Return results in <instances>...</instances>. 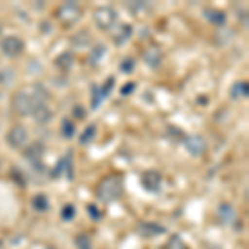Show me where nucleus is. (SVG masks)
<instances>
[{
	"label": "nucleus",
	"instance_id": "9",
	"mask_svg": "<svg viewBox=\"0 0 249 249\" xmlns=\"http://www.w3.org/2000/svg\"><path fill=\"white\" fill-rule=\"evenodd\" d=\"M136 231H138V234L143 236V238H153V236L164 234V232H166V228L158 223H148V221H144V223L138 224Z\"/></svg>",
	"mask_w": 249,
	"mask_h": 249
},
{
	"label": "nucleus",
	"instance_id": "8",
	"mask_svg": "<svg viewBox=\"0 0 249 249\" xmlns=\"http://www.w3.org/2000/svg\"><path fill=\"white\" fill-rule=\"evenodd\" d=\"M57 14H58V18L65 23H73L80 18V9H78L77 3H73V2L63 3V5L58 9Z\"/></svg>",
	"mask_w": 249,
	"mask_h": 249
},
{
	"label": "nucleus",
	"instance_id": "13",
	"mask_svg": "<svg viewBox=\"0 0 249 249\" xmlns=\"http://www.w3.org/2000/svg\"><path fill=\"white\" fill-rule=\"evenodd\" d=\"M42 156H43V146L40 143H34L32 146H29V150L25 151V158L29 160L34 166H38Z\"/></svg>",
	"mask_w": 249,
	"mask_h": 249
},
{
	"label": "nucleus",
	"instance_id": "29",
	"mask_svg": "<svg viewBox=\"0 0 249 249\" xmlns=\"http://www.w3.org/2000/svg\"><path fill=\"white\" fill-rule=\"evenodd\" d=\"M88 213H90V218L91 219H100V218H102V214H100V210L96 206H93V204H90V206H88Z\"/></svg>",
	"mask_w": 249,
	"mask_h": 249
},
{
	"label": "nucleus",
	"instance_id": "14",
	"mask_svg": "<svg viewBox=\"0 0 249 249\" xmlns=\"http://www.w3.org/2000/svg\"><path fill=\"white\" fill-rule=\"evenodd\" d=\"M218 218L221 219V223L224 224H231L236 218V211L231 204H221L218 210Z\"/></svg>",
	"mask_w": 249,
	"mask_h": 249
},
{
	"label": "nucleus",
	"instance_id": "17",
	"mask_svg": "<svg viewBox=\"0 0 249 249\" xmlns=\"http://www.w3.org/2000/svg\"><path fill=\"white\" fill-rule=\"evenodd\" d=\"M90 42H91V35H90V32H87V30L78 32V34H75L73 37H71V43H73L75 47H80V48L88 47L90 45Z\"/></svg>",
	"mask_w": 249,
	"mask_h": 249
},
{
	"label": "nucleus",
	"instance_id": "26",
	"mask_svg": "<svg viewBox=\"0 0 249 249\" xmlns=\"http://www.w3.org/2000/svg\"><path fill=\"white\" fill-rule=\"evenodd\" d=\"M135 68V60L133 58H124L122 63H120V70L123 71V73H131Z\"/></svg>",
	"mask_w": 249,
	"mask_h": 249
},
{
	"label": "nucleus",
	"instance_id": "18",
	"mask_svg": "<svg viewBox=\"0 0 249 249\" xmlns=\"http://www.w3.org/2000/svg\"><path fill=\"white\" fill-rule=\"evenodd\" d=\"M95 136H96V126L95 124H88V126L85 128V131L82 133V136H80V143L82 144L91 143L95 140Z\"/></svg>",
	"mask_w": 249,
	"mask_h": 249
},
{
	"label": "nucleus",
	"instance_id": "12",
	"mask_svg": "<svg viewBox=\"0 0 249 249\" xmlns=\"http://www.w3.org/2000/svg\"><path fill=\"white\" fill-rule=\"evenodd\" d=\"M131 34H133V29H131V25H128V23H123V25H120L118 29L113 32V42L115 45H123V43H126L128 40H130Z\"/></svg>",
	"mask_w": 249,
	"mask_h": 249
},
{
	"label": "nucleus",
	"instance_id": "21",
	"mask_svg": "<svg viewBox=\"0 0 249 249\" xmlns=\"http://www.w3.org/2000/svg\"><path fill=\"white\" fill-rule=\"evenodd\" d=\"M32 206H34L37 211H47V210H48L47 196H45V195H37V196H34V199H32Z\"/></svg>",
	"mask_w": 249,
	"mask_h": 249
},
{
	"label": "nucleus",
	"instance_id": "28",
	"mask_svg": "<svg viewBox=\"0 0 249 249\" xmlns=\"http://www.w3.org/2000/svg\"><path fill=\"white\" fill-rule=\"evenodd\" d=\"M135 90H136V83H135V82H128L126 85H123V87H122V90H120V93H122L123 96H128V95L133 93Z\"/></svg>",
	"mask_w": 249,
	"mask_h": 249
},
{
	"label": "nucleus",
	"instance_id": "6",
	"mask_svg": "<svg viewBox=\"0 0 249 249\" xmlns=\"http://www.w3.org/2000/svg\"><path fill=\"white\" fill-rule=\"evenodd\" d=\"M184 146L186 151L193 156H201L206 151V140L201 135H191L184 138Z\"/></svg>",
	"mask_w": 249,
	"mask_h": 249
},
{
	"label": "nucleus",
	"instance_id": "16",
	"mask_svg": "<svg viewBox=\"0 0 249 249\" xmlns=\"http://www.w3.org/2000/svg\"><path fill=\"white\" fill-rule=\"evenodd\" d=\"M55 65H57L60 70H70L71 65H73V53H70V52L60 53L58 58L55 60Z\"/></svg>",
	"mask_w": 249,
	"mask_h": 249
},
{
	"label": "nucleus",
	"instance_id": "2",
	"mask_svg": "<svg viewBox=\"0 0 249 249\" xmlns=\"http://www.w3.org/2000/svg\"><path fill=\"white\" fill-rule=\"evenodd\" d=\"M37 105H38V103L32 98L30 93L27 90L18 91V93L12 98V108H14V110L17 111L18 115H22V116L32 115V111H34V108Z\"/></svg>",
	"mask_w": 249,
	"mask_h": 249
},
{
	"label": "nucleus",
	"instance_id": "11",
	"mask_svg": "<svg viewBox=\"0 0 249 249\" xmlns=\"http://www.w3.org/2000/svg\"><path fill=\"white\" fill-rule=\"evenodd\" d=\"M32 116H34V120L40 124H47L50 123L52 120V110L48 108L45 103H40V105H37L34 108V111H32Z\"/></svg>",
	"mask_w": 249,
	"mask_h": 249
},
{
	"label": "nucleus",
	"instance_id": "3",
	"mask_svg": "<svg viewBox=\"0 0 249 249\" xmlns=\"http://www.w3.org/2000/svg\"><path fill=\"white\" fill-rule=\"evenodd\" d=\"M116 10L111 7H100L93 12V20L100 30H111L116 23Z\"/></svg>",
	"mask_w": 249,
	"mask_h": 249
},
{
	"label": "nucleus",
	"instance_id": "4",
	"mask_svg": "<svg viewBox=\"0 0 249 249\" xmlns=\"http://www.w3.org/2000/svg\"><path fill=\"white\" fill-rule=\"evenodd\" d=\"M0 50L3 52V55L14 58L23 53L25 43H23L22 38L15 37V35H9V37H3V40L0 42Z\"/></svg>",
	"mask_w": 249,
	"mask_h": 249
},
{
	"label": "nucleus",
	"instance_id": "22",
	"mask_svg": "<svg viewBox=\"0 0 249 249\" xmlns=\"http://www.w3.org/2000/svg\"><path fill=\"white\" fill-rule=\"evenodd\" d=\"M105 53H107V47L100 45V43H98L96 48H93V52H91V63H93V65H95V63H98L100 60L103 58V55H105Z\"/></svg>",
	"mask_w": 249,
	"mask_h": 249
},
{
	"label": "nucleus",
	"instance_id": "27",
	"mask_svg": "<svg viewBox=\"0 0 249 249\" xmlns=\"http://www.w3.org/2000/svg\"><path fill=\"white\" fill-rule=\"evenodd\" d=\"M77 249H91V241L88 236L80 234L77 238Z\"/></svg>",
	"mask_w": 249,
	"mask_h": 249
},
{
	"label": "nucleus",
	"instance_id": "23",
	"mask_svg": "<svg viewBox=\"0 0 249 249\" xmlns=\"http://www.w3.org/2000/svg\"><path fill=\"white\" fill-rule=\"evenodd\" d=\"M75 206L73 204H65V206L62 208V213H60V214H62V219L63 221H71L75 218Z\"/></svg>",
	"mask_w": 249,
	"mask_h": 249
},
{
	"label": "nucleus",
	"instance_id": "10",
	"mask_svg": "<svg viewBox=\"0 0 249 249\" xmlns=\"http://www.w3.org/2000/svg\"><path fill=\"white\" fill-rule=\"evenodd\" d=\"M143 58L146 62V65H150L151 68H158L163 60V53L158 47H148L143 53Z\"/></svg>",
	"mask_w": 249,
	"mask_h": 249
},
{
	"label": "nucleus",
	"instance_id": "31",
	"mask_svg": "<svg viewBox=\"0 0 249 249\" xmlns=\"http://www.w3.org/2000/svg\"><path fill=\"white\" fill-rule=\"evenodd\" d=\"M0 34H2V23H0Z\"/></svg>",
	"mask_w": 249,
	"mask_h": 249
},
{
	"label": "nucleus",
	"instance_id": "19",
	"mask_svg": "<svg viewBox=\"0 0 249 249\" xmlns=\"http://www.w3.org/2000/svg\"><path fill=\"white\" fill-rule=\"evenodd\" d=\"M60 131H62L63 138H67V140L68 138H73V136H75V124H73V122H70L68 118H63Z\"/></svg>",
	"mask_w": 249,
	"mask_h": 249
},
{
	"label": "nucleus",
	"instance_id": "1",
	"mask_svg": "<svg viewBox=\"0 0 249 249\" xmlns=\"http://www.w3.org/2000/svg\"><path fill=\"white\" fill-rule=\"evenodd\" d=\"M123 193V179L118 175H110L100 181L96 188V198L102 203H111L122 196Z\"/></svg>",
	"mask_w": 249,
	"mask_h": 249
},
{
	"label": "nucleus",
	"instance_id": "24",
	"mask_svg": "<svg viewBox=\"0 0 249 249\" xmlns=\"http://www.w3.org/2000/svg\"><path fill=\"white\" fill-rule=\"evenodd\" d=\"M166 249H188V246L184 244V241L178 236H173V238L168 241Z\"/></svg>",
	"mask_w": 249,
	"mask_h": 249
},
{
	"label": "nucleus",
	"instance_id": "20",
	"mask_svg": "<svg viewBox=\"0 0 249 249\" xmlns=\"http://www.w3.org/2000/svg\"><path fill=\"white\" fill-rule=\"evenodd\" d=\"M232 98H238V96H243L246 98L248 93H249V87H248V82H238L234 87H232Z\"/></svg>",
	"mask_w": 249,
	"mask_h": 249
},
{
	"label": "nucleus",
	"instance_id": "5",
	"mask_svg": "<svg viewBox=\"0 0 249 249\" xmlns=\"http://www.w3.org/2000/svg\"><path fill=\"white\" fill-rule=\"evenodd\" d=\"M27 142H29V131H27V128L22 126V124L12 126L9 130V133H7V143H9L12 148H22Z\"/></svg>",
	"mask_w": 249,
	"mask_h": 249
},
{
	"label": "nucleus",
	"instance_id": "30",
	"mask_svg": "<svg viewBox=\"0 0 249 249\" xmlns=\"http://www.w3.org/2000/svg\"><path fill=\"white\" fill-rule=\"evenodd\" d=\"M75 113H77V116H80V118H82V116H85V113H82V111H80V107H75Z\"/></svg>",
	"mask_w": 249,
	"mask_h": 249
},
{
	"label": "nucleus",
	"instance_id": "7",
	"mask_svg": "<svg viewBox=\"0 0 249 249\" xmlns=\"http://www.w3.org/2000/svg\"><path fill=\"white\" fill-rule=\"evenodd\" d=\"M161 175L158 171L150 170L142 175V186L150 193H158L160 188H161Z\"/></svg>",
	"mask_w": 249,
	"mask_h": 249
},
{
	"label": "nucleus",
	"instance_id": "15",
	"mask_svg": "<svg viewBox=\"0 0 249 249\" xmlns=\"http://www.w3.org/2000/svg\"><path fill=\"white\" fill-rule=\"evenodd\" d=\"M203 15L206 17V20H210L211 23H214V25H223V23L226 22V15H224V12L216 10V9H204Z\"/></svg>",
	"mask_w": 249,
	"mask_h": 249
},
{
	"label": "nucleus",
	"instance_id": "25",
	"mask_svg": "<svg viewBox=\"0 0 249 249\" xmlns=\"http://www.w3.org/2000/svg\"><path fill=\"white\" fill-rule=\"evenodd\" d=\"M113 87H115V78H113V77H110V78H108L107 82H105V85L100 87V91H102L103 98H107V96L111 93V90H113Z\"/></svg>",
	"mask_w": 249,
	"mask_h": 249
}]
</instances>
